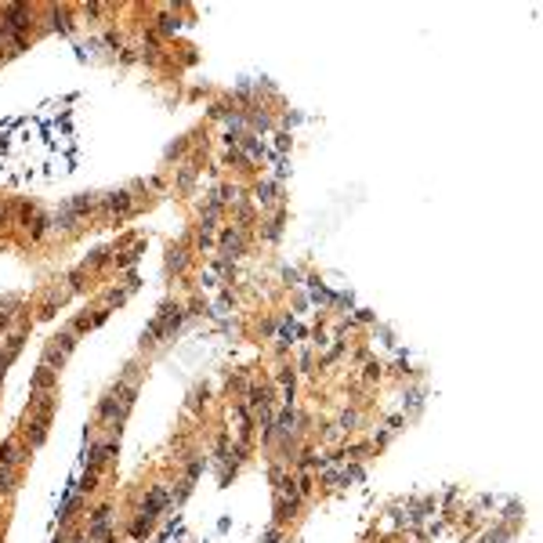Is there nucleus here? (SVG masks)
I'll return each instance as SVG.
<instances>
[{
	"instance_id": "f257e3e1",
	"label": "nucleus",
	"mask_w": 543,
	"mask_h": 543,
	"mask_svg": "<svg viewBox=\"0 0 543 543\" xmlns=\"http://www.w3.org/2000/svg\"><path fill=\"white\" fill-rule=\"evenodd\" d=\"M33 8L26 4H8L0 11V29H4V40H11L15 51H26V33L33 29Z\"/></svg>"
},
{
	"instance_id": "f03ea898",
	"label": "nucleus",
	"mask_w": 543,
	"mask_h": 543,
	"mask_svg": "<svg viewBox=\"0 0 543 543\" xmlns=\"http://www.w3.org/2000/svg\"><path fill=\"white\" fill-rule=\"evenodd\" d=\"M181 319H185V312H181L178 304H167V308H163V312L152 319V326L145 330L141 344H145V348H152V344H159V341H167V337L178 330V326H181Z\"/></svg>"
},
{
	"instance_id": "7ed1b4c3",
	"label": "nucleus",
	"mask_w": 543,
	"mask_h": 543,
	"mask_svg": "<svg viewBox=\"0 0 543 543\" xmlns=\"http://www.w3.org/2000/svg\"><path fill=\"white\" fill-rule=\"evenodd\" d=\"M116 457V439H91L87 449H84V460H87V471H98Z\"/></svg>"
},
{
	"instance_id": "20e7f679",
	"label": "nucleus",
	"mask_w": 543,
	"mask_h": 543,
	"mask_svg": "<svg viewBox=\"0 0 543 543\" xmlns=\"http://www.w3.org/2000/svg\"><path fill=\"white\" fill-rule=\"evenodd\" d=\"M167 507H174V493L167 485H152L149 493H145V504H141V511L138 514H145V518H152L156 522V514H163Z\"/></svg>"
},
{
	"instance_id": "39448f33",
	"label": "nucleus",
	"mask_w": 543,
	"mask_h": 543,
	"mask_svg": "<svg viewBox=\"0 0 543 543\" xmlns=\"http://www.w3.org/2000/svg\"><path fill=\"white\" fill-rule=\"evenodd\" d=\"M29 446L22 442V439H4L0 442V467H11V471H19L26 460H29Z\"/></svg>"
},
{
	"instance_id": "423d86ee",
	"label": "nucleus",
	"mask_w": 543,
	"mask_h": 543,
	"mask_svg": "<svg viewBox=\"0 0 543 543\" xmlns=\"http://www.w3.org/2000/svg\"><path fill=\"white\" fill-rule=\"evenodd\" d=\"M54 409H59V399H54V392H44V395H33V399H29V420L51 424Z\"/></svg>"
},
{
	"instance_id": "0eeeda50",
	"label": "nucleus",
	"mask_w": 543,
	"mask_h": 543,
	"mask_svg": "<svg viewBox=\"0 0 543 543\" xmlns=\"http://www.w3.org/2000/svg\"><path fill=\"white\" fill-rule=\"evenodd\" d=\"M54 384H59V369H51V366L40 362V369H36L33 380H29V392H33V395H44V392H54Z\"/></svg>"
},
{
	"instance_id": "6e6552de",
	"label": "nucleus",
	"mask_w": 543,
	"mask_h": 543,
	"mask_svg": "<svg viewBox=\"0 0 543 543\" xmlns=\"http://www.w3.org/2000/svg\"><path fill=\"white\" fill-rule=\"evenodd\" d=\"M47 427H51V424H40V420H26V427H22V442H26L29 449H40V446L47 442Z\"/></svg>"
},
{
	"instance_id": "1a4fd4ad",
	"label": "nucleus",
	"mask_w": 543,
	"mask_h": 543,
	"mask_svg": "<svg viewBox=\"0 0 543 543\" xmlns=\"http://www.w3.org/2000/svg\"><path fill=\"white\" fill-rule=\"evenodd\" d=\"M217 250H221V257H225V261H236V257L243 254V232H239V229L221 232V246H217Z\"/></svg>"
},
{
	"instance_id": "9d476101",
	"label": "nucleus",
	"mask_w": 543,
	"mask_h": 543,
	"mask_svg": "<svg viewBox=\"0 0 543 543\" xmlns=\"http://www.w3.org/2000/svg\"><path fill=\"white\" fill-rule=\"evenodd\" d=\"M87 539L91 543H113L116 539V525L113 522H87Z\"/></svg>"
},
{
	"instance_id": "9b49d317",
	"label": "nucleus",
	"mask_w": 543,
	"mask_h": 543,
	"mask_svg": "<svg viewBox=\"0 0 543 543\" xmlns=\"http://www.w3.org/2000/svg\"><path fill=\"white\" fill-rule=\"evenodd\" d=\"M101 210H105V214H127V210H131V196H127V192L105 196V199H101Z\"/></svg>"
},
{
	"instance_id": "f8f14e48",
	"label": "nucleus",
	"mask_w": 543,
	"mask_h": 543,
	"mask_svg": "<svg viewBox=\"0 0 543 543\" xmlns=\"http://www.w3.org/2000/svg\"><path fill=\"white\" fill-rule=\"evenodd\" d=\"M19 493V471L0 467V497H15Z\"/></svg>"
},
{
	"instance_id": "ddd939ff",
	"label": "nucleus",
	"mask_w": 543,
	"mask_h": 543,
	"mask_svg": "<svg viewBox=\"0 0 543 543\" xmlns=\"http://www.w3.org/2000/svg\"><path fill=\"white\" fill-rule=\"evenodd\" d=\"M44 15H47V26H51V29H59V33L69 29V8H47Z\"/></svg>"
},
{
	"instance_id": "4468645a",
	"label": "nucleus",
	"mask_w": 543,
	"mask_h": 543,
	"mask_svg": "<svg viewBox=\"0 0 543 543\" xmlns=\"http://www.w3.org/2000/svg\"><path fill=\"white\" fill-rule=\"evenodd\" d=\"M66 206H69V210H73L76 217H84V214H91V210L98 206V199H94V196H73V199H69Z\"/></svg>"
},
{
	"instance_id": "2eb2a0df",
	"label": "nucleus",
	"mask_w": 543,
	"mask_h": 543,
	"mask_svg": "<svg viewBox=\"0 0 543 543\" xmlns=\"http://www.w3.org/2000/svg\"><path fill=\"white\" fill-rule=\"evenodd\" d=\"M76 221H80V217H76L69 206H62V214H54V221H51V225H54V229H66V232H69V229H76Z\"/></svg>"
},
{
	"instance_id": "dca6fc26",
	"label": "nucleus",
	"mask_w": 543,
	"mask_h": 543,
	"mask_svg": "<svg viewBox=\"0 0 543 543\" xmlns=\"http://www.w3.org/2000/svg\"><path fill=\"white\" fill-rule=\"evenodd\" d=\"M152 532V518H145V514H138L134 522H131V539H145Z\"/></svg>"
},
{
	"instance_id": "f3484780",
	"label": "nucleus",
	"mask_w": 543,
	"mask_h": 543,
	"mask_svg": "<svg viewBox=\"0 0 543 543\" xmlns=\"http://www.w3.org/2000/svg\"><path fill=\"white\" fill-rule=\"evenodd\" d=\"M94 489H98V471H87V474L80 478V485H76V493H80V497H91Z\"/></svg>"
},
{
	"instance_id": "a211bd4d",
	"label": "nucleus",
	"mask_w": 543,
	"mask_h": 543,
	"mask_svg": "<svg viewBox=\"0 0 543 543\" xmlns=\"http://www.w3.org/2000/svg\"><path fill=\"white\" fill-rule=\"evenodd\" d=\"M355 427H359V413H355V409H344L341 420H337V431H355Z\"/></svg>"
},
{
	"instance_id": "6ab92c4d",
	"label": "nucleus",
	"mask_w": 543,
	"mask_h": 543,
	"mask_svg": "<svg viewBox=\"0 0 543 543\" xmlns=\"http://www.w3.org/2000/svg\"><path fill=\"white\" fill-rule=\"evenodd\" d=\"M185 261H189V257H185V250H181V246H178V250H171V268H174V272H185Z\"/></svg>"
},
{
	"instance_id": "aec40b11",
	"label": "nucleus",
	"mask_w": 543,
	"mask_h": 543,
	"mask_svg": "<svg viewBox=\"0 0 543 543\" xmlns=\"http://www.w3.org/2000/svg\"><path fill=\"white\" fill-rule=\"evenodd\" d=\"M11 301H4V304H0V330H8V326H11Z\"/></svg>"
},
{
	"instance_id": "412c9836",
	"label": "nucleus",
	"mask_w": 543,
	"mask_h": 543,
	"mask_svg": "<svg viewBox=\"0 0 543 543\" xmlns=\"http://www.w3.org/2000/svg\"><path fill=\"white\" fill-rule=\"evenodd\" d=\"M0 225H4V203H0Z\"/></svg>"
},
{
	"instance_id": "4be33fe9",
	"label": "nucleus",
	"mask_w": 543,
	"mask_h": 543,
	"mask_svg": "<svg viewBox=\"0 0 543 543\" xmlns=\"http://www.w3.org/2000/svg\"><path fill=\"white\" fill-rule=\"evenodd\" d=\"M0 518H4V514H0Z\"/></svg>"
}]
</instances>
